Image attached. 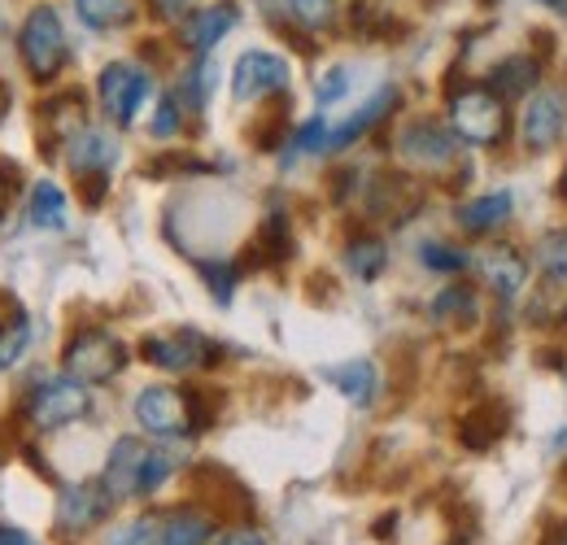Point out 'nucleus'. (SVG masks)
I'll list each match as a JSON object with an SVG mask.
<instances>
[{
  "mask_svg": "<svg viewBox=\"0 0 567 545\" xmlns=\"http://www.w3.org/2000/svg\"><path fill=\"white\" fill-rule=\"evenodd\" d=\"M197 410H193V393L175 389V384H148L136 398V423L153 436H184L193 428Z\"/></svg>",
  "mask_w": 567,
  "mask_h": 545,
  "instance_id": "6",
  "label": "nucleus"
},
{
  "mask_svg": "<svg viewBox=\"0 0 567 545\" xmlns=\"http://www.w3.org/2000/svg\"><path fill=\"white\" fill-rule=\"evenodd\" d=\"M0 545H40L27 528H13V524H0Z\"/></svg>",
  "mask_w": 567,
  "mask_h": 545,
  "instance_id": "37",
  "label": "nucleus"
},
{
  "mask_svg": "<svg viewBox=\"0 0 567 545\" xmlns=\"http://www.w3.org/2000/svg\"><path fill=\"white\" fill-rule=\"evenodd\" d=\"M157 524L162 520H153V515H141V520H127V524H118L105 545H157Z\"/></svg>",
  "mask_w": 567,
  "mask_h": 545,
  "instance_id": "29",
  "label": "nucleus"
},
{
  "mask_svg": "<svg viewBox=\"0 0 567 545\" xmlns=\"http://www.w3.org/2000/svg\"><path fill=\"white\" fill-rule=\"evenodd\" d=\"M450 132L463 144H497L506 136V101L489 88H458L450 96Z\"/></svg>",
  "mask_w": 567,
  "mask_h": 545,
  "instance_id": "2",
  "label": "nucleus"
},
{
  "mask_svg": "<svg viewBox=\"0 0 567 545\" xmlns=\"http://www.w3.org/2000/svg\"><path fill=\"white\" fill-rule=\"evenodd\" d=\"M114 511V497L101 480H83V484H66L62 497H58V524L66 533H87L96 528L105 515Z\"/></svg>",
  "mask_w": 567,
  "mask_h": 545,
  "instance_id": "10",
  "label": "nucleus"
},
{
  "mask_svg": "<svg viewBox=\"0 0 567 545\" xmlns=\"http://www.w3.org/2000/svg\"><path fill=\"white\" fill-rule=\"evenodd\" d=\"M236 4H202V9H193L188 18H184V27H179V40H184V49H193V53H210L214 44L236 27Z\"/></svg>",
  "mask_w": 567,
  "mask_h": 545,
  "instance_id": "13",
  "label": "nucleus"
},
{
  "mask_svg": "<svg viewBox=\"0 0 567 545\" xmlns=\"http://www.w3.org/2000/svg\"><path fill=\"white\" fill-rule=\"evenodd\" d=\"M432 315L436 319H458V315H476V292L467 284H450L436 301H432Z\"/></svg>",
  "mask_w": 567,
  "mask_h": 545,
  "instance_id": "28",
  "label": "nucleus"
},
{
  "mask_svg": "<svg viewBox=\"0 0 567 545\" xmlns=\"http://www.w3.org/2000/svg\"><path fill=\"white\" fill-rule=\"evenodd\" d=\"M66 162H71V171L79 179H83V175H105V171L118 162V140L83 127V132H74V136L66 140Z\"/></svg>",
  "mask_w": 567,
  "mask_h": 545,
  "instance_id": "14",
  "label": "nucleus"
},
{
  "mask_svg": "<svg viewBox=\"0 0 567 545\" xmlns=\"http://www.w3.org/2000/svg\"><path fill=\"white\" fill-rule=\"evenodd\" d=\"M559 197H564V202H567V171H564V175H559Z\"/></svg>",
  "mask_w": 567,
  "mask_h": 545,
  "instance_id": "40",
  "label": "nucleus"
},
{
  "mask_svg": "<svg viewBox=\"0 0 567 545\" xmlns=\"http://www.w3.org/2000/svg\"><path fill=\"white\" fill-rule=\"evenodd\" d=\"M179 132V101L175 96H162L157 114H153V136L157 140H171Z\"/></svg>",
  "mask_w": 567,
  "mask_h": 545,
  "instance_id": "32",
  "label": "nucleus"
},
{
  "mask_svg": "<svg viewBox=\"0 0 567 545\" xmlns=\"http://www.w3.org/2000/svg\"><path fill=\"white\" fill-rule=\"evenodd\" d=\"M511 193H489V197H476V202H467L458 209V227L467 232V236H489L497 232L506 218H511Z\"/></svg>",
  "mask_w": 567,
  "mask_h": 545,
  "instance_id": "20",
  "label": "nucleus"
},
{
  "mask_svg": "<svg viewBox=\"0 0 567 545\" xmlns=\"http://www.w3.org/2000/svg\"><path fill=\"white\" fill-rule=\"evenodd\" d=\"M175 472V459L166 454V450H148V459H144V476H141V497L148 493H157L166 480Z\"/></svg>",
  "mask_w": 567,
  "mask_h": 545,
  "instance_id": "30",
  "label": "nucleus"
},
{
  "mask_svg": "<svg viewBox=\"0 0 567 545\" xmlns=\"http://www.w3.org/2000/svg\"><path fill=\"white\" fill-rule=\"evenodd\" d=\"M214 537V520L197 506H179L162 515L157 524V545H206Z\"/></svg>",
  "mask_w": 567,
  "mask_h": 545,
  "instance_id": "18",
  "label": "nucleus"
},
{
  "mask_svg": "<svg viewBox=\"0 0 567 545\" xmlns=\"http://www.w3.org/2000/svg\"><path fill=\"white\" fill-rule=\"evenodd\" d=\"M18 166H9V162H0V218L9 214V205H13V193H18Z\"/></svg>",
  "mask_w": 567,
  "mask_h": 545,
  "instance_id": "35",
  "label": "nucleus"
},
{
  "mask_svg": "<svg viewBox=\"0 0 567 545\" xmlns=\"http://www.w3.org/2000/svg\"><path fill=\"white\" fill-rule=\"evenodd\" d=\"M218 545H267V542H262L254 528H236V533H227V537H223Z\"/></svg>",
  "mask_w": 567,
  "mask_h": 545,
  "instance_id": "38",
  "label": "nucleus"
},
{
  "mask_svg": "<svg viewBox=\"0 0 567 545\" xmlns=\"http://www.w3.org/2000/svg\"><path fill=\"white\" fill-rule=\"evenodd\" d=\"M537 263H542V271L550 275L555 284H567V227H555V232L542 236Z\"/></svg>",
  "mask_w": 567,
  "mask_h": 545,
  "instance_id": "25",
  "label": "nucleus"
},
{
  "mask_svg": "<svg viewBox=\"0 0 567 545\" xmlns=\"http://www.w3.org/2000/svg\"><path fill=\"white\" fill-rule=\"evenodd\" d=\"M485 4H494V0H485Z\"/></svg>",
  "mask_w": 567,
  "mask_h": 545,
  "instance_id": "42",
  "label": "nucleus"
},
{
  "mask_svg": "<svg viewBox=\"0 0 567 545\" xmlns=\"http://www.w3.org/2000/svg\"><path fill=\"white\" fill-rule=\"evenodd\" d=\"M74 13L92 31H114L136 18V0H74Z\"/></svg>",
  "mask_w": 567,
  "mask_h": 545,
  "instance_id": "21",
  "label": "nucleus"
},
{
  "mask_svg": "<svg viewBox=\"0 0 567 545\" xmlns=\"http://www.w3.org/2000/svg\"><path fill=\"white\" fill-rule=\"evenodd\" d=\"M31 223L44 232H62L66 227V193L53 179H40L31 188Z\"/></svg>",
  "mask_w": 567,
  "mask_h": 545,
  "instance_id": "22",
  "label": "nucleus"
},
{
  "mask_svg": "<svg viewBox=\"0 0 567 545\" xmlns=\"http://www.w3.org/2000/svg\"><path fill=\"white\" fill-rule=\"evenodd\" d=\"M148 88H153L148 74L141 66H132V62L105 66L101 70V83H96V96H101L105 119L118 123V127H132L136 114H141V105L148 101Z\"/></svg>",
  "mask_w": 567,
  "mask_h": 545,
  "instance_id": "5",
  "label": "nucleus"
},
{
  "mask_svg": "<svg viewBox=\"0 0 567 545\" xmlns=\"http://www.w3.org/2000/svg\"><path fill=\"white\" fill-rule=\"evenodd\" d=\"M323 376H328V384H332L346 402H354V407H371L375 393H380V371H375L371 358H350V362H341V367H328Z\"/></svg>",
  "mask_w": 567,
  "mask_h": 545,
  "instance_id": "17",
  "label": "nucleus"
},
{
  "mask_svg": "<svg viewBox=\"0 0 567 545\" xmlns=\"http://www.w3.org/2000/svg\"><path fill=\"white\" fill-rule=\"evenodd\" d=\"M92 407L87 398V384H79L74 376H53V380H40L31 389V402H27V419L44 432H58V428H71L79 423Z\"/></svg>",
  "mask_w": 567,
  "mask_h": 545,
  "instance_id": "4",
  "label": "nucleus"
},
{
  "mask_svg": "<svg viewBox=\"0 0 567 545\" xmlns=\"http://www.w3.org/2000/svg\"><path fill=\"white\" fill-rule=\"evenodd\" d=\"M144 358L162 371H175V376H188V371H202L218 362V345L206 341L202 332H171V337H148L144 341Z\"/></svg>",
  "mask_w": 567,
  "mask_h": 545,
  "instance_id": "7",
  "label": "nucleus"
},
{
  "mask_svg": "<svg viewBox=\"0 0 567 545\" xmlns=\"http://www.w3.org/2000/svg\"><path fill=\"white\" fill-rule=\"evenodd\" d=\"M384 263H389V249L375 236H358L346 249V267H350L354 279H375V275L384 271Z\"/></svg>",
  "mask_w": 567,
  "mask_h": 545,
  "instance_id": "24",
  "label": "nucleus"
},
{
  "mask_svg": "<svg viewBox=\"0 0 567 545\" xmlns=\"http://www.w3.org/2000/svg\"><path fill=\"white\" fill-rule=\"evenodd\" d=\"M550 545H567V528H564V533H559V537H555Z\"/></svg>",
  "mask_w": 567,
  "mask_h": 545,
  "instance_id": "41",
  "label": "nucleus"
},
{
  "mask_svg": "<svg viewBox=\"0 0 567 545\" xmlns=\"http://www.w3.org/2000/svg\"><path fill=\"white\" fill-rule=\"evenodd\" d=\"M284 9H288V18H292L297 27H306V31H323V27H332V18H337V0H284Z\"/></svg>",
  "mask_w": 567,
  "mask_h": 545,
  "instance_id": "26",
  "label": "nucleus"
},
{
  "mask_svg": "<svg viewBox=\"0 0 567 545\" xmlns=\"http://www.w3.org/2000/svg\"><path fill=\"white\" fill-rule=\"evenodd\" d=\"M148 4H153V13L166 18V22H179V18H188V13L197 9V0H148Z\"/></svg>",
  "mask_w": 567,
  "mask_h": 545,
  "instance_id": "36",
  "label": "nucleus"
},
{
  "mask_svg": "<svg viewBox=\"0 0 567 545\" xmlns=\"http://www.w3.org/2000/svg\"><path fill=\"white\" fill-rule=\"evenodd\" d=\"M420 258H424L427 271H441V275H458L472 267V258L463 254V249H454V245H441V240H427L424 249H420Z\"/></svg>",
  "mask_w": 567,
  "mask_h": 545,
  "instance_id": "27",
  "label": "nucleus"
},
{
  "mask_svg": "<svg viewBox=\"0 0 567 545\" xmlns=\"http://www.w3.org/2000/svg\"><path fill=\"white\" fill-rule=\"evenodd\" d=\"M288 88V62L276 58V53H262V49H254V53H245L236 70H231V96L240 101V105H249V101H267V96H276Z\"/></svg>",
  "mask_w": 567,
  "mask_h": 545,
  "instance_id": "8",
  "label": "nucleus"
},
{
  "mask_svg": "<svg viewBox=\"0 0 567 545\" xmlns=\"http://www.w3.org/2000/svg\"><path fill=\"white\" fill-rule=\"evenodd\" d=\"M123 367H127V349L105 328H83L66 345V376H74L79 384H110Z\"/></svg>",
  "mask_w": 567,
  "mask_h": 545,
  "instance_id": "3",
  "label": "nucleus"
},
{
  "mask_svg": "<svg viewBox=\"0 0 567 545\" xmlns=\"http://www.w3.org/2000/svg\"><path fill=\"white\" fill-rule=\"evenodd\" d=\"M144 459H148V445H144V441H136V436L114 441L110 463H105V476H101V484L110 489L114 502H123V497H141Z\"/></svg>",
  "mask_w": 567,
  "mask_h": 545,
  "instance_id": "12",
  "label": "nucleus"
},
{
  "mask_svg": "<svg viewBox=\"0 0 567 545\" xmlns=\"http://www.w3.org/2000/svg\"><path fill=\"white\" fill-rule=\"evenodd\" d=\"M537 4H546V9H555V13H564L567 18V0H537Z\"/></svg>",
  "mask_w": 567,
  "mask_h": 545,
  "instance_id": "39",
  "label": "nucleus"
},
{
  "mask_svg": "<svg viewBox=\"0 0 567 545\" xmlns=\"http://www.w3.org/2000/svg\"><path fill=\"white\" fill-rule=\"evenodd\" d=\"M398 148L411 166H450L454 153H458V136L450 127H441L436 119H415L402 136H398Z\"/></svg>",
  "mask_w": 567,
  "mask_h": 545,
  "instance_id": "11",
  "label": "nucleus"
},
{
  "mask_svg": "<svg viewBox=\"0 0 567 545\" xmlns=\"http://www.w3.org/2000/svg\"><path fill=\"white\" fill-rule=\"evenodd\" d=\"M393 101H398V88H384L380 96H371V101H367L358 114H350L337 132H328V148H350L358 136H367V132H371V127L393 110Z\"/></svg>",
  "mask_w": 567,
  "mask_h": 545,
  "instance_id": "19",
  "label": "nucleus"
},
{
  "mask_svg": "<svg viewBox=\"0 0 567 545\" xmlns=\"http://www.w3.org/2000/svg\"><path fill=\"white\" fill-rule=\"evenodd\" d=\"M485 88H489L494 96H502V101H515V96H533V92L542 88V62H537V58H528V53L502 58V62L489 70Z\"/></svg>",
  "mask_w": 567,
  "mask_h": 545,
  "instance_id": "16",
  "label": "nucleus"
},
{
  "mask_svg": "<svg viewBox=\"0 0 567 545\" xmlns=\"http://www.w3.org/2000/svg\"><path fill=\"white\" fill-rule=\"evenodd\" d=\"M567 132V92L559 83L537 88L524 105V144L528 148H550Z\"/></svg>",
  "mask_w": 567,
  "mask_h": 545,
  "instance_id": "9",
  "label": "nucleus"
},
{
  "mask_svg": "<svg viewBox=\"0 0 567 545\" xmlns=\"http://www.w3.org/2000/svg\"><path fill=\"white\" fill-rule=\"evenodd\" d=\"M18 53H22V62L35 79H53L58 70L66 66L71 44H66V27H62L53 4H35L27 13L22 35H18Z\"/></svg>",
  "mask_w": 567,
  "mask_h": 545,
  "instance_id": "1",
  "label": "nucleus"
},
{
  "mask_svg": "<svg viewBox=\"0 0 567 545\" xmlns=\"http://www.w3.org/2000/svg\"><path fill=\"white\" fill-rule=\"evenodd\" d=\"M206 275V284H210V292L218 301H231V288H236V267H218V263H206L202 267Z\"/></svg>",
  "mask_w": 567,
  "mask_h": 545,
  "instance_id": "33",
  "label": "nucleus"
},
{
  "mask_svg": "<svg viewBox=\"0 0 567 545\" xmlns=\"http://www.w3.org/2000/svg\"><path fill=\"white\" fill-rule=\"evenodd\" d=\"M476 271H481V279L494 288L497 297H515L524 288V279H528V263L511 245H489V249H481Z\"/></svg>",
  "mask_w": 567,
  "mask_h": 545,
  "instance_id": "15",
  "label": "nucleus"
},
{
  "mask_svg": "<svg viewBox=\"0 0 567 545\" xmlns=\"http://www.w3.org/2000/svg\"><path fill=\"white\" fill-rule=\"evenodd\" d=\"M206 88H210V66L202 62V66H193L184 74V96H188V105L193 110H202L206 105Z\"/></svg>",
  "mask_w": 567,
  "mask_h": 545,
  "instance_id": "34",
  "label": "nucleus"
},
{
  "mask_svg": "<svg viewBox=\"0 0 567 545\" xmlns=\"http://www.w3.org/2000/svg\"><path fill=\"white\" fill-rule=\"evenodd\" d=\"M31 345V319L22 310H9L0 315V371H9Z\"/></svg>",
  "mask_w": 567,
  "mask_h": 545,
  "instance_id": "23",
  "label": "nucleus"
},
{
  "mask_svg": "<svg viewBox=\"0 0 567 545\" xmlns=\"http://www.w3.org/2000/svg\"><path fill=\"white\" fill-rule=\"evenodd\" d=\"M346 92H350V70L346 66H332L319 79V105H337Z\"/></svg>",
  "mask_w": 567,
  "mask_h": 545,
  "instance_id": "31",
  "label": "nucleus"
}]
</instances>
